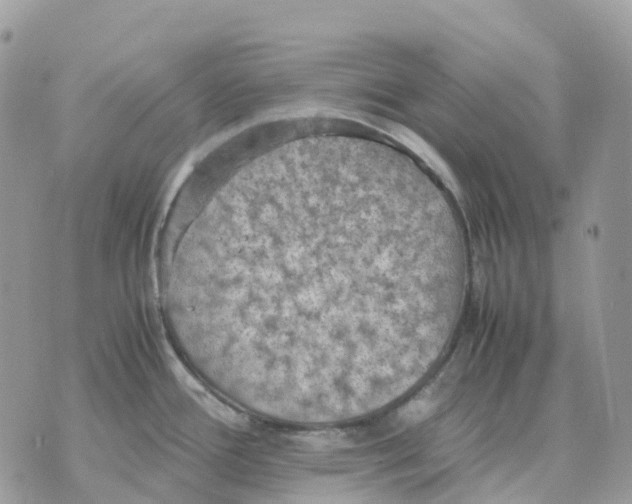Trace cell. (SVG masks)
I'll use <instances>...</instances> for the list:
<instances>
[{
  "label": "cell",
  "instance_id": "obj_1",
  "mask_svg": "<svg viewBox=\"0 0 632 504\" xmlns=\"http://www.w3.org/2000/svg\"><path fill=\"white\" fill-rule=\"evenodd\" d=\"M408 192L341 154L252 163L219 188L177 259L234 389L308 411L392 396L407 367L410 286L431 268Z\"/></svg>",
  "mask_w": 632,
  "mask_h": 504
}]
</instances>
